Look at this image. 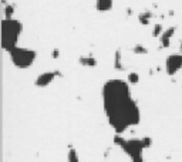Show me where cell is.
I'll list each match as a JSON object with an SVG mask.
<instances>
[{"label":"cell","instance_id":"cell-13","mask_svg":"<svg viewBox=\"0 0 182 162\" xmlns=\"http://www.w3.org/2000/svg\"><path fill=\"white\" fill-rule=\"evenodd\" d=\"M67 162H80V157L73 147H70V149L67 152Z\"/></svg>","mask_w":182,"mask_h":162},{"label":"cell","instance_id":"cell-7","mask_svg":"<svg viewBox=\"0 0 182 162\" xmlns=\"http://www.w3.org/2000/svg\"><path fill=\"white\" fill-rule=\"evenodd\" d=\"M175 31H177V27H169L162 33V36L159 37V43H161L162 48H168L171 46V39L175 34Z\"/></svg>","mask_w":182,"mask_h":162},{"label":"cell","instance_id":"cell-19","mask_svg":"<svg viewBox=\"0 0 182 162\" xmlns=\"http://www.w3.org/2000/svg\"><path fill=\"white\" fill-rule=\"evenodd\" d=\"M51 57H53L54 60H57V58L60 57V50H58L57 47H54V48H53V51H51Z\"/></svg>","mask_w":182,"mask_h":162},{"label":"cell","instance_id":"cell-1","mask_svg":"<svg viewBox=\"0 0 182 162\" xmlns=\"http://www.w3.org/2000/svg\"><path fill=\"white\" fill-rule=\"evenodd\" d=\"M101 95L107 120L117 134H122L130 127L140 124L141 111L131 97L128 81L108 80L103 85Z\"/></svg>","mask_w":182,"mask_h":162},{"label":"cell","instance_id":"cell-10","mask_svg":"<svg viewBox=\"0 0 182 162\" xmlns=\"http://www.w3.org/2000/svg\"><path fill=\"white\" fill-rule=\"evenodd\" d=\"M151 17H152V13H151L149 10H145V11H142V13H140V14L137 16L138 21H140L142 26H148V24H149Z\"/></svg>","mask_w":182,"mask_h":162},{"label":"cell","instance_id":"cell-9","mask_svg":"<svg viewBox=\"0 0 182 162\" xmlns=\"http://www.w3.org/2000/svg\"><path fill=\"white\" fill-rule=\"evenodd\" d=\"M78 63L83 67H95L97 66V60L93 54H87V56H81L78 58Z\"/></svg>","mask_w":182,"mask_h":162},{"label":"cell","instance_id":"cell-6","mask_svg":"<svg viewBox=\"0 0 182 162\" xmlns=\"http://www.w3.org/2000/svg\"><path fill=\"white\" fill-rule=\"evenodd\" d=\"M57 76H58V71H44V73L38 74L36 77L34 84H36V87H38V88H46L47 85H50L54 81V78Z\"/></svg>","mask_w":182,"mask_h":162},{"label":"cell","instance_id":"cell-5","mask_svg":"<svg viewBox=\"0 0 182 162\" xmlns=\"http://www.w3.org/2000/svg\"><path fill=\"white\" fill-rule=\"evenodd\" d=\"M165 70L168 76H175L179 70H182V53H174L167 57Z\"/></svg>","mask_w":182,"mask_h":162},{"label":"cell","instance_id":"cell-3","mask_svg":"<svg viewBox=\"0 0 182 162\" xmlns=\"http://www.w3.org/2000/svg\"><path fill=\"white\" fill-rule=\"evenodd\" d=\"M9 56H10V60L14 67H17L20 70H26L34 64L37 53L34 50H30L26 47H16L14 50H11L9 53Z\"/></svg>","mask_w":182,"mask_h":162},{"label":"cell","instance_id":"cell-16","mask_svg":"<svg viewBox=\"0 0 182 162\" xmlns=\"http://www.w3.org/2000/svg\"><path fill=\"white\" fill-rule=\"evenodd\" d=\"M132 51H134L135 54H148V48H146L145 46H142V44H137V46L132 48Z\"/></svg>","mask_w":182,"mask_h":162},{"label":"cell","instance_id":"cell-18","mask_svg":"<svg viewBox=\"0 0 182 162\" xmlns=\"http://www.w3.org/2000/svg\"><path fill=\"white\" fill-rule=\"evenodd\" d=\"M141 139H142V142H144L145 149L151 148V145H152V138H151V137H144V138H141Z\"/></svg>","mask_w":182,"mask_h":162},{"label":"cell","instance_id":"cell-14","mask_svg":"<svg viewBox=\"0 0 182 162\" xmlns=\"http://www.w3.org/2000/svg\"><path fill=\"white\" fill-rule=\"evenodd\" d=\"M127 81H128L130 84H138V82H140V74H138L137 71H131V73H128Z\"/></svg>","mask_w":182,"mask_h":162},{"label":"cell","instance_id":"cell-4","mask_svg":"<svg viewBox=\"0 0 182 162\" xmlns=\"http://www.w3.org/2000/svg\"><path fill=\"white\" fill-rule=\"evenodd\" d=\"M130 158L131 162H144V142L142 139H137V138H131V139H127V142L124 144V147L121 148Z\"/></svg>","mask_w":182,"mask_h":162},{"label":"cell","instance_id":"cell-20","mask_svg":"<svg viewBox=\"0 0 182 162\" xmlns=\"http://www.w3.org/2000/svg\"><path fill=\"white\" fill-rule=\"evenodd\" d=\"M181 50H182V41H181Z\"/></svg>","mask_w":182,"mask_h":162},{"label":"cell","instance_id":"cell-2","mask_svg":"<svg viewBox=\"0 0 182 162\" xmlns=\"http://www.w3.org/2000/svg\"><path fill=\"white\" fill-rule=\"evenodd\" d=\"M23 26L16 19H3L1 20V48L7 53L14 50L17 46L19 37L21 34Z\"/></svg>","mask_w":182,"mask_h":162},{"label":"cell","instance_id":"cell-17","mask_svg":"<svg viewBox=\"0 0 182 162\" xmlns=\"http://www.w3.org/2000/svg\"><path fill=\"white\" fill-rule=\"evenodd\" d=\"M125 142H127V139H125V138H122V137H121V134H117V135L114 137V144H115V145H118L120 148H122Z\"/></svg>","mask_w":182,"mask_h":162},{"label":"cell","instance_id":"cell-15","mask_svg":"<svg viewBox=\"0 0 182 162\" xmlns=\"http://www.w3.org/2000/svg\"><path fill=\"white\" fill-rule=\"evenodd\" d=\"M165 30H164V27H162V24H154V29H152V37H161L162 36V33H164Z\"/></svg>","mask_w":182,"mask_h":162},{"label":"cell","instance_id":"cell-8","mask_svg":"<svg viewBox=\"0 0 182 162\" xmlns=\"http://www.w3.org/2000/svg\"><path fill=\"white\" fill-rule=\"evenodd\" d=\"M114 7V1L112 0H95V9L98 11H111Z\"/></svg>","mask_w":182,"mask_h":162},{"label":"cell","instance_id":"cell-12","mask_svg":"<svg viewBox=\"0 0 182 162\" xmlns=\"http://www.w3.org/2000/svg\"><path fill=\"white\" fill-rule=\"evenodd\" d=\"M14 10H16V7H14V4H11V3H6L4 4V7H3V11H4V19H13V14H14Z\"/></svg>","mask_w":182,"mask_h":162},{"label":"cell","instance_id":"cell-11","mask_svg":"<svg viewBox=\"0 0 182 162\" xmlns=\"http://www.w3.org/2000/svg\"><path fill=\"white\" fill-rule=\"evenodd\" d=\"M114 68H115V70H118V71L124 70V66H122V58H121V51H120V50H117V51H115V54H114Z\"/></svg>","mask_w":182,"mask_h":162}]
</instances>
